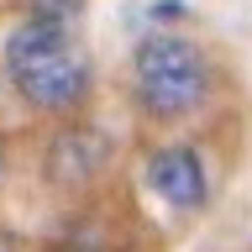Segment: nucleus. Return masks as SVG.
Masks as SVG:
<instances>
[{
    "instance_id": "obj_1",
    "label": "nucleus",
    "mask_w": 252,
    "mask_h": 252,
    "mask_svg": "<svg viewBox=\"0 0 252 252\" xmlns=\"http://www.w3.org/2000/svg\"><path fill=\"white\" fill-rule=\"evenodd\" d=\"M5 79L32 110H74L90 94V53L79 47L68 21L53 11H32L21 27L5 37Z\"/></svg>"
},
{
    "instance_id": "obj_2",
    "label": "nucleus",
    "mask_w": 252,
    "mask_h": 252,
    "mask_svg": "<svg viewBox=\"0 0 252 252\" xmlns=\"http://www.w3.org/2000/svg\"><path fill=\"white\" fill-rule=\"evenodd\" d=\"M131 90H137V105L153 121H179L210 90L205 53L179 32H147L131 53Z\"/></svg>"
},
{
    "instance_id": "obj_3",
    "label": "nucleus",
    "mask_w": 252,
    "mask_h": 252,
    "mask_svg": "<svg viewBox=\"0 0 252 252\" xmlns=\"http://www.w3.org/2000/svg\"><path fill=\"white\" fill-rule=\"evenodd\" d=\"M147 189L173 210H200L210 194V173L194 147H158L147 153Z\"/></svg>"
},
{
    "instance_id": "obj_4",
    "label": "nucleus",
    "mask_w": 252,
    "mask_h": 252,
    "mask_svg": "<svg viewBox=\"0 0 252 252\" xmlns=\"http://www.w3.org/2000/svg\"><path fill=\"white\" fill-rule=\"evenodd\" d=\"M105 163H110V142L94 126H68L47 147V179L63 184V189H79V184H90V179H100Z\"/></svg>"
},
{
    "instance_id": "obj_5",
    "label": "nucleus",
    "mask_w": 252,
    "mask_h": 252,
    "mask_svg": "<svg viewBox=\"0 0 252 252\" xmlns=\"http://www.w3.org/2000/svg\"><path fill=\"white\" fill-rule=\"evenodd\" d=\"M0 252H11V247H0Z\"/></svg>"
}]
</instances>
